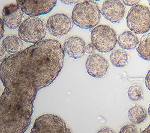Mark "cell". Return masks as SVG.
I'll use <instances>...</instances> for the list:
<instances>
[{
	"label": "cell",
	"instance_id": "obj_1",
	"mask_svg": "<svg viewBox=\"0 0 150 133\" xmlns=\"http://www.w3.org/2000/svg\"><path fill=\"white\" fill-rule=\"evenodd\" d=\"M65 52L46 39L7 57L0 65L4 90L0 96V133H24L30 126L39 91L52 83L64 65Z\"/></svg>",
	"mask_w": 150,
	"mask_h": 133
},
{
	"label": "cell",
	"instance_id": "obj_2",
	"mask_svg": "<svg viewBox=\"0 0 150 133\" xmlns=\"http://www.w3.org/2000/svg\"><path fill=\"white\" fill-rule=\"evenodd\" d=\"M100 18V10L97 4L93 1H84L78 3L72 11L71 19L73 23L82 29L94 28Z\"/></svg>",
	"mask_w": 150,
	"mask_h": 133
},
{
	"label": "cell",
	"instance_id": "obj_3",
	"mask_svg": "<svg viewBox=\"0 0 150 133\" xmlns=\"http://www.w3.org/2000/svg\"><path fill=\"white\" fill-rule=\"evenodd\" d=\"M46 31L44 20L38 18H28L19 26L18 35L21 40L34 44L44 40Z\"/></svg>",
	"mask_w": 150,
	"mask_h": 133
},
{
	"label": "cell",
	"instance_id": "obj_4",
	"mask_svg": "<svg viewBox=\"0 0 150 133\" xmlns=\"http://www.w3.org/2000/svg\"><path fill=\"white\" fill-rule=\"evenodd\" d=\"M91 39L96 49L104 53L113 50L117 42L115 31L105 25H98L92 30Z\"/></svg>",
	"mask_w": 150,
	"mask_h": 133
},
{
	"label": "cell",
	"instance_id": "obj_5",
	"mask_svg": "<svg viewBox=\"0 0 150 133\" xmlns=\"http://www.w3.org/2000/svg\"><path fill=\"white\" fill-rule=\"evenodd\" d=\"M30 133H72L64 120L54 114H44L37 118Z\"/></svg>",
	"mask_w": 150,
	"mask_h": 133
},
{
	"label": "cell",
	"instance_id": "obj_6",
	"mask_svg": "<svg viewBox=\"0 0 150 133\" xmlns=\"http://www.w3.org/2000/svg\"><path fill=\"white\" fill-rule=\"evenodd\" d=\"M128 28L136 34H145L150 30V10L143 5H136L129 10L126 18Z\"/></svg>",
	"mask_w": 150,
	"mask_h": 133
},
{
	"label": "cell",
	"instance_id": "obj_7",
	"mask_svg": "<svg viewBox=\"0 0 150 133\" xmlns=\"http://www.w3.org/2000/svg\"><path fill=\"white\" fill-rule=\"evenodd\" d=\"M17 5L26 15L31 17L39 16L49 13L56 6V0L32 1V0H18Z\"/></svg>",
	"mask_w": 150,
	"mask_h": 133
},
{
	"label": "cell",
	"instance_id": "obj_8",
	"mask_svg": "<svg viewBox=\"0 0 150 133\" xmlns=\"http://www.w3.org/2000/svg\"><path fill=\"white\" fill-rule=\"evenodd\" d=\"M72 19L64 13H57L50 17L46 23L47 30L56 37H62L73 28Z\"/></svg>",
	"mask_w": 150,
	"mask_h": 133
},
{
	"label": "cell",
	"instance_id": "obj_9",
	"mask_svg": "<svg viewBox=\"0 0 150 133\" xmlns=\"http://www.w3.org/2000/svg\"><path fill=\"white\" fill-rule=\"evenodd\" d=\"M109 67L107 60L102 55L97 53L90 55L85 63L88 74L95 78L104 77L107 73Z\"/></svg>",
	"mask_w": 150,
	"mask_h": 133
},
{
	"label": "cell",
	"instance_id": "obj_10",
	"mask_svg": "<svg viewBox=\"0 0 150 133\" xmlns=\"http://www.w3.org/2000/svg\"><path fill=\"white\" fill-rule=\"evenodd\" d=\"M125 12L126 8L124 4L118 0L105 1L101 10V13L105 19L113 23L120 22L123 19Z\"/></svg>",
	"mask_w": 150,
	"mask_h": 133
},
{
	"label": "cell",
	"instance_id": "obj_11",
	"mask_svg": "<svg viewBox=\"0 0 150 133\" xmlns=\"http://www.w3.org/2000/svg\"><path fill=\"white\" fill-rule=\"evenodd\" d=\"M2 17L4 25L11 30H15L21 25L23 12L18 5L10 4L3 8Z\"/></svg>",
	"mask_w": 150,
	"mask_h": 133
},
{
	"label": "cell",
	"instance_id": "obj_12",
	"mask_svg": "<svg viewBox=\"0 0 150 133\" xmlns=\"http://www.w3.org/2000/svg\"><path fill=\"white\" fill-rule=\"evenodd\" d=\"M85 42L78 36L67 38L63 44L64 52L71 58L77 59L82 57L85 52Z\"/></svg>",
	"mask_w": 150,
	"mask_h": 133
},
{
	"label": "cell",
	"instance_id": "obj_13",
	"mask_svg": "<svg viewBox=\"0 0 150 133\" xmlns=\"http://www.w3.org/2000/svg\"><path fill=\"white\" fill-rule=\"evenodd\" d=\"M2 46L8 53L15 54L23 51V44L20 38L14 35H8L3 41Z\"/></svg>",
	"mask_w": 150,
	"mask_h": 133
},
{
	"label": "cell",
	"instance_id": "obj_14",
	"mask_svg": "<svg viewBox=\"0 0 150 133\" xmlns=\"http://www.w3.org/2000/svg\"><path fill=\"white\" fill-rule=\"evenodd\" d=\"M117 43L120 47L126 50H131L137 46L139 40L131 31H125L119 35Z\"/></svg>",
	"mask_w": 150,
	"mask_h": 133
},
{
	"label": "cell",
	"instance_id": "obj_15",
	"mask_svg": "<svg viewBox=\"0 0 150 133\" xmlns=\"http://www.w3.org/2000/svg\"><path fill=\"white\" fill-rule=\"evenodd\" d=\"M128 116L131 122L138 124L146 119L147 113L144 107L140 105H135L128 111Z\"/></svg>",
	"mask_w": 150,
	"mask_h": 133
},
{
	"label": "cell",
	"instance_id": "obj_16",
	"mask_svg": "<svg viewBox=\"0 0 150 133\" xmlns=\"http://www.w3.org/2000/svg\"><path fill=\"white\" fill-rule=\"evenodd\" d=\"M136 51L141 58L150 61V33L142 36L136 46Z\"/></svg>",
	"mask_w": 150,
	"mask_h": 133
},
{
	"label": "cell",
	"instance_id": "obj_17",
	"mask_svg": "<svg viewBox=\"0 0 150 133\" xmlns=\"http://www.w3.org/2000/svg\"><path fill=\"white\" fill-rule=\"evenodd\" d=\"M109 58L112 65L118 68H122L127 65L130 59L128 54L122 50L112 51Z\"/></svg>",
	"mask_w": 150,
	"mask_h": 133
},
{
	"label": "cell",
	"instance_id": "obj_18",
	"mask_svg": "<svg viewBox=\"0 0 150 133\" xmlns=\"http://www.w3.org/2000/svg\"><path fill=\"white\" fill-rule=\"evenodd\" d=\"M129 98L134 101L142 100L144 98V91L142 87L138 84H134L129 87L127 91Z\"/></svg>",
	"mask_w": 150,
	"mask_h": 133
},
{
	"label": "cell",
	"instance_id": "obj_19",
	"mask_svg": "<svg viewBox=\"0 0 150 133\" xmlns=\"http://www.w3.org/2000/svg\"><path fill=\"white\" fill-rule=\"evenodd\" d=\"M119 133H137V130L134 125L126 124L120 129Z\"/></svg>",
	"mask_w": 150,
	"mask_h": 133
},
{
	"label": "cell",
	"instance_id": "obj_20",
	"mask_svg": "<svg viewBox=\"0 0 150 133\" xmlns=\"http://www.w3.org/2000/svg\"><path fill=\"white\" fill-rule=\"evenodd\" d=\"M96 50L95 47L93 46V44L92 43H90L88 44H87L85 46V52L86 53L88 54H91L93 53V52Z\"/></svg>",
	"mask_w": 150,
	"mask_h": 133
},
{
	"label": "cell",
	"instance_id": "obj_21",
	"mask_svg": "<svg viewBox=\"0 0 150 133\" xmlns=\"http://www.w3.org/2000/svg\"><path fill=\"white\" fill-rule=\"evenodd\" d=\"M139 2L138 0H123L122 3H124L125 4L128 6H135L137 5V4Z\"/></svg>",
	"mask_w": 150,
	"mask_h": 133
},
{
	"label": "cell",
	"instance_id": "obj_22",
	"mask_svg": "<svg viewBox=\"0 0 150 133\" xmlns=\"http://www.w3.org/2000/svg\"><path fill=\"white\" fill-rule=\"evenodd\" d=\"M6 58V52L3 46L0 45V62H3Z\"/></svg>",
	"mask_w": 150,
	"mask_h": 133
},
{
	"label": "cell",
	"instance_id": "obj_23",
	"mask_svg": "<svg viewBox=\"0 0 150 133\" xmlns=\"http://www.w3.org/2000/svg\"><path fill=\"white\" fill-rule=\"evenodd\" d=\"M145 83L147 88L150 91V70L148 71L145 79Z\"/></svg>",
	"mask_w": 150,
	"mask_h": 133
},
{
	"label": "cell",
	"instance_id": "obj_24",
	"mask_svg": "<svg viewBox=\"0 0 150 133\" xmlns=\"http://www.w3.org/2000/svg\"><path fill=\"white\" fill-rule=\"evenodd\" d=\"M97 133H115V132L110 128L105 127L100 129Z\"/></svg>",
	"mask_w": 150,
	"mask_h": 133
},
{
	"label": "cell",
	"instance_id": "obj_25",
	"mask_svg": "<svg viewBox=\"0 0 150 133\" xmlns=\"http://www.w3.org/2000/svg\"><path fill=\"white\" fill-rule=\"evenodd\" d=\"M4 33V22L3 21V19L0 18V40H1Z\"/></svg>",
	"mask_w": 150,
	"mask_h": 133
},
{
	"label": "cell",
	"instance_id": "obj_26",
	"mask_svg": "<svg viewBox=\"0 0 150 133\" xmlns=\"http://www.w3.org/2000/svg\"><path fill=\"white\" fill-rule=\"evenodd\" d=\"M61 2L66 4H73L74 3H78L79 1H61Z\"/></svg>",
	"mask_w": 150,
	"mask_h": 133
},
{
	"label": "cell",
	"instance_id": "obj_27",
	"mask_svg": "<svg viewBox=\"0 0 150 133\" xmlns=\"http://www.w3.org/2000/svg\"><path fill=\"white\" fill-rule=\"evenodd\" d=\"M140 133H150V125Z\"/></svg>",
	"mask_w": 150,
	"mask_h": 133
},
{
	"label": "cell",
	"instance_id": "obj_28",
	"mask_svg": "<svg viewBox=\"0 0 150 133\" xmlns=\"http://www.w3.org/2000/svg\"><path fill=\"white\" fill-rule=\"evenodd\" d=\"M148 113H149V115L150 116V104H149V105L148 106Z\"/></svg>",
	"mask_w": 150,
	"mask_h": 133
},
{
	"label": "cell",
	"instance_id": "obj_29",
	"mask_svg": "<svg viewBox=\"0 0 150 133\" xmlns=\"http://www.w3.org/2000/svg\"><path fill=\"white\" fill-rule=\"evenodd\" d=\"M148 3H149V5H150V1H148Z\"/></svg>",
	"mask_w": 150,
	"mask_h": 133
}]
</instances>
